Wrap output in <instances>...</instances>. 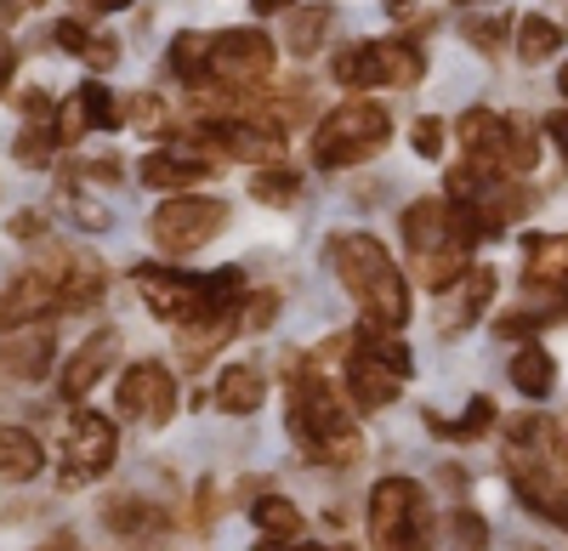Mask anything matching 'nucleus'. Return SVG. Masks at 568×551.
I'll use <instances>...</instances> for the list:
<instances>
[{"label": "nucleus", "mask_w": 568, "mask_h": 551, "mask_svg": "<svg viewBox=\"0 0 568 551\" xmlns=\"http://www.w3.org/2000/svg\"><path fill=\"white\" fill-rule=\"evenodd\" d=\"M506 478L524 507L568 529V438L551 416H517L506 432Z\"/></svg>", "instance_id": "f257e3e1"}, {"label": "nucleus", "mask_w": 568, "mask_h": 551, "mask_svg": "<svg viewBox=\"0 0 568 551\" xmlns=\"http://www.w3.org/2000/svg\"><path fill=\"white\" fill-rule=\"evenodd\" d=\"M404 251H409V267H415V279L426 285V290H449L460 273L471 267V251L484 245V234H478V222H471V211L466 205H455V200H444V194H433V200H415L409 211H404Z\"/></svg>", "instance_id": "f03ea898"}, {"label": "nucleus", "mask_w": 568, "mask_h": 551, "mask_svg": "<svg viewBox=\"0 0 568 551\" xmlns=\"http://www.w3.org/2000/svg\"><path fill=\"white\" fill-rule=\"evenodd\" d=\"M284 427H291L296 449L307 455L313 467H358V455H364V438L347 416V404L336 398V387H329L313 364H296L291 370V416H284Z\"/></svg>", "instance_id": "7ed1b4c3"}, {"label": "nucleus", "mask_w": 568, "mask_h": 551, "mask_svg": "<svg viewBox=\"0 0 568 551\" xmlns=\"http://www.w3.org/2000/svg\"><path fill=\"white\" fill-rule=\"evenodd\" d=\"M324 262L342 279V290L364 307V325H382V330L409 325V279L387 256V245H375L369 234H329Z\"/></svg>", "instance_id": "20e7f679"}, {"label": "nucleus", "mask_w": 568, "mask_h": 551, "mask_svg": "<svg viewBox=\"0 0 568 551\" xmlns=\"http://www.w3.org/2000/svg\"><path fill=\"white\" fill-rule=\"evenodd\" d=\"M387 136H393V114L382 103H375V98H347V103H336L318 120V131H313V165L318 171H353V165L382 154Z\"/></svg>", "instance_id": "39448f33"}, {"label": "nucleus", "mask_w": 568, "mask_h": 551, "mask_svg": "<svg viewBox=\"0 0 568 551\" xmlns=\"http://www.w3.org/2000/svg\"><path fill=\"white\" fill-rule=\"evenodd\" d=\"M455 131H460V149H466L460 165L484 171V176L535 171V160H540V143H535L529 120H517V114L506 120V114H495V109H466V114L455 120Z\"/></svg>", "instance_id": "423d86ee"}, {"label": "nucleus", "mask_w": 568, "mask_h": 551, "mask_svg": "<svg viewBox=\"0 0 568 551\" xmlns=\"http://www.w3.org/2000/svg\"><path fill=\"white\" fill-rule=\"evenodd\" d=\"M369 540L375 551H438L433 545V500L415 478H382L369 494Z\"/></svg>", "instance_id": "0eeeda50"}, {"label": "nucleus", "mask_w": 568, "mask_h": 551, "mask_svg": "<svg viewBox=\"0 0 568 551\" xmlns=\"http://www.w3.org/2000/svg\"><path fill=\"white\" fill-rule=\"evenodd\" d=\"M329 74L347 91H375V85H415L426 74V58L409 40H353L329 58Z\"/></svg>", "instance_id": "6e6552de"}, {"label": "nucleus", "mask_w": 568, "mask_h": 551, "mask_svg": "<svg viewBox=\"0 0 568 551\" xmlns=\"http://www.w3.org/2000/svg\"><path fill=\"white\" fill-rule=\"evenodd\" d=\"M273 74V40L262 29H222L205 45V91H256Z\"/></svg>", "instance_id": "1a4fd4ad"}, {"label": "nucleus", "mask_w": 568, "mask_h": 551, "mask_svg": "<svg viewBox=\"0 0 568 551\" xmlns=\"http://www.w3.org/2000/svg\"><path fill=\"white\" fill-rule=\"evenodd\" d=\"M222 227H227V205L222 200H211V194H171L149 216V239L165 256H194V251H205L222 234Z\"/></svg>", "instance_id": "9d476101"}, {"label": "nucleus", "mask_w": 568, "mask_h": 551, "mask_svg": "<svg viewBox=\"0 0 568 551\" xmlns=\"http://www.w3.org/2000/svg\"><path fill=\"white\" fill-rule=\"evenodd\" d=\"M120 455V432L109 416L98 409H74L69 416V432H63V489H80V483H98Z\"/></svg>", "instance_id": "9b49d317"}, {"label": "nucleus", "mask_w": 568, "mask_h": 551, "mask_svg": "<svg viewBox=\"0 0 568 551\" xmlns=\"http://www.w3.org/2000/svg\"><path fill=\"white\" fill-rule=\"evenodd\" d=\"M40 267L52 273V285H58V313H85V307H98L103 290H109L103 262L91 256L85 245H52L40 256Z\"/></svg>", "instance_id": "f8f14e48"}, {"label": "nucleus", "mask_w": 568, "mask_h": 551, "mask_svg": "<svg viewBox=\"0 0 568 551\" xmlns=\"http://www.w3.org/2000/svg\"><path fill=\"white\" fill-rule=\"evenodd\" d=\"M120 416H131L142 427H165L176 416V376L160 358H142L120 376Z\"/></svg>", "instance_id": "ddd939ff"}, {"label": "nucleus", "mask_w": 568, "mask_h": 551, "mask_svg": "<svg viewBox=\"0 0 568 551\" xmlns=\"http://www.w3.org/2000/svg\"><path fill=\"white\" fill-rule=\"evenodd\" d=\"M216 154L205 143H194V136H182V143H160L149 160L136 165V176L149 182V188H200V182L216 176Z\"/></svg>", "instance_id": "4468645a"}, {"label": "nucleus", "mask_w": 568, "mask_h": 551, "mask_svg": "<svg viewBox=\"0 0 568 551\" xmlns=\"http://www.w3.org/2000/svg\"><path fill=\"white\" fill-rule=\"evenodd\" d=\"M52 313H58V285H52V273L34 262L0 290V336H12L23 325H40V318H52Z\"/></svg>", "instance_id": "2eb2a0df"}, {"label": "nucleus", "mask_w": 568, "mask_h": 551, "mask_svg": "<svg viewBox=\"0 0 568 551\" xmlns=\"http://www.w3.org/2000/svg\"><path fill=\"white\" fill-rule=\"evenodd\" d=\"M103 523L131 551H165V540H171V518L160 507H149V500H136V494H114L103 507Z\"/></svg>", "instance_id": "dca6fc26"}, {"label": "nucleus", "mask_w": 568, "mask_h": 551, "mask_svg": "<svg viewBox=\"0 0 568 551\" xmlns=\"http://www.w3.org/2000/svg\"><path fill=\"white\" fill-rule=\"evenodd\" d=\"M495 279H500L495 267H466L460 279L438 296V330H444V336H460V330L478 325L484 307L495 302Z\"/></svg>", "instance_id": "f3484780"}, {"label": "nucleus", "mask_w": 568, "mask_h": 551, "mask_svg": "<svg viewBox=\"0 0 568 551\" xmlns=\"http://www.w3.org/2000/svg\"><path fill=\"white\" fill-rule=\"evenodd\" d=\"M114 125H125L120 120V98L103 80H85L74 98L58 109V143H80L85 131H114Z\"/></svg>", "instance_id": "a211bd4d"}, {"label": "nucleus", "mask_w": 568, "mask_h": 551, "mask_svg": "<svg viewBox=\"0 0 568 551\" xmlns=\"http://www.w3.org/2000/svg\"><path fill=\"white\" fill-rule=\"evenodd\" d=\"M114 358H120V330H91L85 347H74V358L58 370V392L69 404H80L91 387L103 381V370H114Z\"/></svg>", "instance_id": "6ab92c4d"}, {"label": "nucleus", "mask_w": 568, "mask_h": 551, "mask_svg": "<svg viewBox=\"0 0 568 551\" xmlns=\"http://www.w3.org/2000/svg\"><path fill=\"white\" fill-rule=\"evenodd\" d=\"M18 109H23V131H18V165H52V154H58V109H52V98L34 85V91H23L18 98Z\"/></svg>", "instance_id": "aec40b11"}, {"label": "nucleus", "mask_w": 568, "mask_h": 551, "mask_svg": "<svg viewBox=\"0 0 568 551\" xmlns=\"http://www.w3.org/2000/svg\"><path fill=\"white\" fill-rule=\"evenodd\" d=\"M52 330H12L7 341H0V381H40L45 370H52Z\"/></svg>", "instance_id": "412c9836"}, {"label": "nucleus", "mask_w": 568, "mask_h": 551, "mask_svg": "<svg viewBox=\"0 0 568 551\" xmlns=\"http://www.w3.org/2000/svg\"><path fill=\"white\" fill-rule=\"evenodd\" d=\"M347 392H353V404L364 409V416H375V409L398 404L404 376H393L387 364H375V358H364V353H353V347H347Z\"/></svg>", "instance_id": "4be33fe9"}, {"label": "nucleus", "mask_w": 568, "mask_h": 551, "mask_svg": "<svg viewBox=\"0 0 568 551\" xmlns=\"http://www.w3.org/2000/svg\"><path fill=\"white\" fill-rule=\"evenodd\" d=\"M524 273L535 290H568V234H529Z\"/></svg>", "instance_id": "5701e85b"}, {"label": "nucleus", "mask_w": 568, "mask_h": 551, "mask_svg": "<svg viewBox=\"0 0 568 551\" xmlns=\"http://www.w3.org/2000/svg\"><path fill=\"white\" fill-rule=\"evenodd\" d=\"M267 398V376L256 370V364H227V370L216 376V404L222 416H256Z\"/></svg>", "instance_id": "b1692460"}, {"label": "nucleus", "mask_w": 568, "mask_h": 551, "mask_svg": "<svg viewBox=\"0 0 568 551\" xmlns=\"http://www.w3.org/2000/svg\"><path fill=\"white\" fill-rule=\"evenodd\" d=\"M40 467H45L40 438L23 432V427H0V478H7V483H29V478H40Z\"/></svg>", "instance_id": "393cba45"}, {"label": "nucleus", "mask_w": 568, "mask_h": 551, "mask_svg": "<svg viewBox=\"0 0 568 551\" xmlns=\"http://www.w3.org/2000/svg\"><path fill=\"white\" fill-rule=\"evenodd\" d=\"M52 40L69 45L74 58H85L91 69H114V63H120V40H114V34H91V29L74 23V18H63V23L52 29Z\"/></svg>", "instance_id": "a878e982"}, {"label": "nucleus", "mask_w": 568, "mask_h": 551, "mask_svg": "<svg viewBox=\"0 0 568 551\" xmlns=\"http://www.w3.org/2000/svg\"><path fill=\"white\" fill-rule=\"evenodd\" d=\"M347 347H353V353H364V358H375V364H387L393 376H404V381H409V347L398 341V330L358 325V330L347 336Z\"/></svg>", "instance_id": "bb28decb"}, {"label": "nucleus", "mask_w": 568, "mask_h": 551, "mask_svg": "<svg viewBox=\"0 0 568 551\" xmlns=\"http://www.w3.org/2000/svg\"><path fill=\"white\" fill-rule=\"evenodd\" d=\"M329 7H296L291 23H284V45H291L296 58H318L324 52V34H329Z\"/></svg>", "instance_id": "cd10ccee"}, {"label": "nucleus", "mask_w": 568, "mask_h": 551, "mask_svg": "<svg viewBox=\"0 0 568 551\" xmlns=\"http://www.w3.org/2000/svg\"><path fill=\"white\" fill-rule=\"evenodd\" d=\"M511 387L524 398H546L557 387V370H551V353L546 347H517L511 353Z\"/></svg>", "instance_id": "c85d7f7f"}, {"label": "nucleus", "mask_w": 568, "mask_h": 551, "mask_svg": "<svg viewBox=\"0 0 568 551\" xmlns=\"http://www.w3.org/2000/svg\"><path fill=\"white\" fill-rule=\"evenodd\" d=\"M251 523L267 540H302V512H296V500H284V494H262L251 507Z\"/></svg>", "instance_id": "c756f323"}, {"label": "nucleus", "mask_w": 568, "mask_h": 551, "mask_svg": "<svg viewBox=\"0 0 568 551\" xmlns=\"http://www.w3.org/2000/svg\"><path fill=\"white\" fill-rule=\"evenodd\" d=\"M205 45H211V34H200V29H182L171 40V74L187 80L194 91H205Z\"/></svg>", "instance_id": "7c9ffc66"}, {"label": "nucleus", "mask_w": 568, "mask_h": 551, "mask_svg": "<svg viewBox=\"0 0 568 551\" xmlns=\"http://www.w3.org/2000/svg\"><path fill=\"white\" fill-rule=\"evenodd\" d=\"M557 52H562V29L551 18H524L517 23V58L524 63H546Z\"/></svg>", "instance_id": "2f4dec72"}, {"label": "nucleus", "mask_w": 568, "mask_h": 551, "mask_svg": "<svg viewBox=\"0 0 568 551\" xmlns=\"http://www.w3.org/2000/svg\"><path fill=\"white\" fill-rule=\"evenodd\" d=\"M444 551H489V523L478 512H449L444 518Z\"/></svg>", "instance_id": "473e14b6"}, {"label": "nucleus", "mask_w": 568, "mask_h": 551, "mask_svg": "<svg viewBox=\"0 0 568 551\" xmlns=\"http://www.w3.org/2000/svg\"><path fill=\"white\" fill-rule=\"evenodd\" d=\"M251 194H256L262 205H296V200H302V176H296L291 165H284V171L273 165V171H262V176L251 182Z\"/></svg>", "instance_id": "72a5a7b5"}, {"label": "nucleus", "mask_w": 568, "mask_h": 551, "mask_svg": "<svg viewBox=\"0 0 568 551\" xmlns=\"http://www.w3.org/2000/svg\"><path fill=\"white\" fill-rule=\"evenodd\" d=\"M489 427H495V398H471L466 421H438L433 416V432H444V438H484Z\"/></svg>", "instance_id": "f704fd0d"}, {"label": "nucleus", "mask_w": 568, "mask_h": 551, "mask_svg": "<svg viewBox=\"0 0 568 551\" xmlns=\"http://www.w3.org/2000/svg\"><path fill=\"white\" fill-rule=\"evenodd\" d=\"M120 120H131L136 131H165V103L154 98V91H131V98H120Z\"/></svg>", "instance_id": "c9c22d12"}, {"label": "nucleus", "mask_w": 568, "mask_h": 551, "mask_svg": "<svg viewBox=\"0 0 568 551\" xmlns=\"http://www.w3.org/2000/svg\"><path fill=\"white\" fill-rule=\"evenodd\" d=\"M409 149H415L420 160H438V154H444V120H438V114H420V120L409 125Z\"/></svg>", "instance_id": "e433bc0d"}, {"label": "nucleus", "mask_w": 568, "mask_h": 551, "mask_svg": "<svg viewBox=\"0 0 568 551\" xmlns=\"http://www.w3.org/2000/svg\"><path fill=\"white\" fill-rule=\"evenodd\" d=\"M273 313H278V296H251V302L240 307V325H245V330H267Z\"/></svg>", "instance_id": "4c0bfd02"}, {"label": "nucleus", "mask_w": 568, "mask_h": 551, "mask_svg": "<svg viewBox=\"0 0 568 551\" xmlns=\"http://www.w3.org/2000/svg\"><path fill=\"white\" fill-rule=\"evenodd\" d=\"M45 234V216H34V211H23V216H12V239H23V245H34Z\"/></svg>", "instance_id": "58836bf2"}, {"label": "nucleus", "mask_w": 568, "mask_h": 551, "mask_svg": "<svg viewBox=\"0 0 568 551\" xmlns=\"http://www.w3.org/2000/svg\"><path fill=\"white\" fill-rule=\"evenodd\" d=\"M12 74H18V45H12L7 34H0V91L12 85Z\"/></svg>", "instance_id": "ea45409f"}, {"label": "nucleus", "mask_w": 568, "mask_h": 551, "mask_svg": "<svg viewBox=\"0 0 568 551\" xmlns=\"http://www.w3.org/2000/svg\"><path fill=\"white\" fill-rule=\"evenodd\" d=\"M74 7H80L85 18H103V12H125L131 0H74Z\"/></svg>", "instance_id": "a19ab883"}, {"label": "nucleus", "mask_w": 568, "mask_h": 551, "mask_svg": "<svg viewBox=\"0 0 568 551\" xmlns=\"http://www.w3.org/2000/svg\"><path fill=\"white\" fill-rule=\"evenodd\" d=\"M546 131H551V143L562 149V160H568V114H551L546 120Z\"/></svg>", "instance_id": "79ce46f5"}, {"label": "nucleus", "mask_w": 568, "mask_h": 551, "mask_svg": "<svg viewBox=\"0 0 568 551\" xmlns=\"http://www.w3.org/2000/svg\"><path fill=\"white\" fill-rule=\"evenodd\" d=\"M256 551H318V545H307V540H262Z\"/></svg>", "instance_id": "37998d69"}, {"label": "nucleus", "mask_w": 568, "mask_h": 551, "mask_svg": "<svg viewBox=\"0 0 568 551\" xmlns=\"http://www.w3.org/2000/svg\"><path fill=\"white\" fill-rule=\"evenodd\" d=\"M29 7H45V0H0V18H23Z\"/></svg>", "instance_id": "c03bdc74"}, {"label": "nucleus", "mask_w": 568, "mask_h": 551, "mask_svg": "<svg viewBox=\"0 0 568 551\" xmlns=\"http://www.w3.org/2000/svg\"><path fill=\"white\" fill-rule=\"evenodd\" d=\"M251 7H256L262 18H273V12H291V7H296V0H251Z\"/></svg>", "instance_id": "a18cd8bd"}, {"label": "nucleus", "mask_w": 568, "mask_h": 551, "mask_svg": "<svg viewBox=\"0 0 568 551\" xmlns=\"http://www.w3.org/2000/svg\"><path fill=\"white\" fill-rule=\"evenodd\" d=\"M40 551H74V540H69V534H58V540H45Z\"/></svg>", "instance_id": "49530a36"}, {"label": "nucleus", "mask_w": 568, "mask_h": 551, "mask_svg": "<svg viewBox=\"0 0 568 551\" xmlns=\"http://www.w3.org/2000/svg\"><path fill=\"white\" fill-rule=\"evenodd\" d=\"M562 98H568V63H562Z\"/></svg>", "instance_id": "de8ad7c7"}, {"label": "nucleus", "mask_w": 568, "mask_h": 551, "mask_svg": "<svg viewBox=\"0 0 568 551\" xmlns=\"http://www.w3.org/2000/svg\"><path fill=\"white\" fill-rule=\"evenodd\" d=\"M517 551H540V545H517Z\"/></svg>", "instance_id": "09e8293b"}]
</instances>
